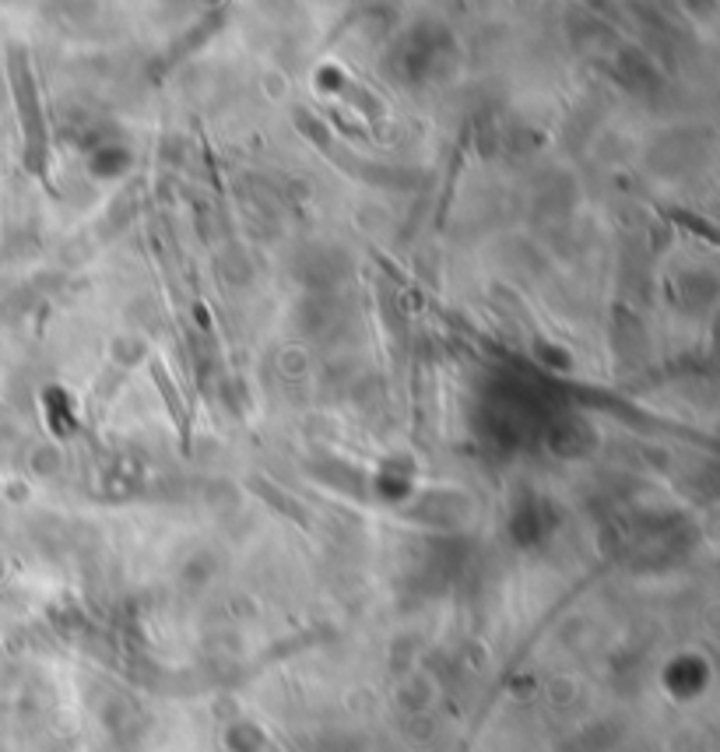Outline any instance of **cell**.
Here are the masks:
<instances>
[{
    "instance_id": "obj_1",
    "label": "cell",
    "mask_w": 720,
    "mask_h": 752,
    "mask_svg": "<svg viewBox=\"0 0 720 752\" xmlns=\"http://www.w3.org/2000/svg\"><path fill=\"white\" fill-rule=\"evenodd\" d=\"M151 373H155V380H159V390L166 394V402H169V408H172V418H176V429H179V436L187 439V415H184V408H179V402H176V394H172V387H169V376H166V369H162V366H155Z\"/></svg>"
}]
</instances>
